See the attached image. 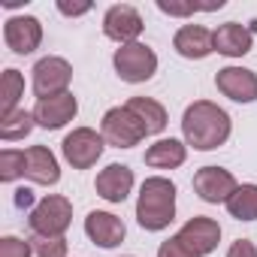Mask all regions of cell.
<instances>
[{"instance_id": "6da1fadb", "label": "cell", "mask_w": 257, "mask_h": 257, "mask_svg": "<svg viewBox=\"0 0 257 257\" xmlns=\"http://www.w3.org/2000/svg\"><path fill=\"white\" fill-rule=\"evenodd\" d=\"M230 115L218 106V103H209V100H197L185 109L182 115V134H185V143L194 146L197 152H212L218 146L227 143L230 137Z\"/></svg>"}, {"instance_id": "7a4b0ae2", "label": "cell", "mask_w": 257, "mask_h": 257, "mask_svg": "<svg viewBox=\"0 0 257 257\" xmlns=\"http://www.w3.org/2000/svg\"><path fill=\"white\" fill-rule=\"evenodd\" d=\"M173 218H176V185L164 176L146 179L140 188V200H137L140 227L149 233H158V230L170 227Z\"/></svg>"}, {"instance_id": "3957f363", "label": "cell", "mask_w": 257, "mask_h": 257, "mask_svg": "<svg viewBox=\"0 0 257 257\" xmlns=\"http://www.w3.org/2000/svg\"><path fill=\"white\" fill-rule=\"evenodd\" d=\"M70 221H73V203L58 194L43 197L31 209V218H28V224L37 236H64Z\"/></svg>"}, {"instance_id": "277c9868", "label": "cell", "mask_w": 257, "mask_h": 257, "mask_svg": "<svg viewBox=\"0 0 257 257\" xmlns=\"http://www.w3.org/2000/svg\"><path fill=\"white\" fill-rule=\"evenodd\" d=\"M115 64V73L121 82H131V85H140V82H149L158 70V55L146 46V43H131V46H121L112 58Z\"/></svg>"}, {"instance_id": "5b68a950", "label": "cell", "mask_w": 257, "mask_h": 257, "mask_svg": "<svg viewBox=\"0 0 257 257\" xmlns=\"http://www.w3.org/2000/svg\"><path fill=\"white\" fill-rule=\"evenodd\" d=\"M103 149H106L103 134L91 131V127H76V131L67 134L64 143H61V152H64V158H67V164L73 170H91L100 161Z\"/></svg>"}, {"instance_id": "8992f818", "label": "cell", "mask_w": 257, "mask_h": 257, "mask_svg": "<svg viewBox=\"0 0 257 257\" xmlns=\"http://www.w3.org/2000/svg\"><path fill=\"white\" fill-rule=\"evenodd\" d=\"M31 73H34V94H37V100H49V97L67 94V85L73 79V67L64 58H58V55L40 58Z\"/></svg>"}, {"instance_id": "52a82bcc", "label": "cell", "mask_w": 257, "mask_h": 257, "mask_svg": "<svg viewBox=\"0 0 257 257\" xmlns=\"http://www.w3.org/2000/svg\"><path fill=\"white\" fill-rule=\"evenodd\" d=\"M100 134L109 146L115 149H134L140 146V140L146 137V131L140 127V121L127 112V106H115L103 115V124H100Z\"/></svg>"}, {"instance_id": "ba28073f", "label": "cell", "mask_w": 257, "mask_h": 257, "mask_svg": "<svg viewBox=\"0 0 257 257\" xmlns=\"http://www.w3.org/2000/svg\"><path fill=\"white\" fill-rule=\"evenodd\" d=\"M103 34L121 46L137 43V37L143 34V16L131 7V4H115L106 10L103 16Z\"/></svg>"}, {"instance_id": "9c48e42d", "label": "cell", "mask_w": 257, "mask_h": 257, "mask_svg": "<svg viewBox=\"0 0 257 257\" xmlns=\"http://www.w3.org/2000/svg\"><path fill=\"white\" fill-rule=\"evenodd\" d=\"M236 188L239 185H236L233 173L224 170V167H203V170L194 173V191L206 203H227Z\"/></svg>"}, {"instance_id": "30bf717a", "label": "cell", "mask_w": 257, "mask_h": 257, "mask_svg": "<svg viewBox=\"0 0 257 257\" xmlns=\"http://www.w3.org/2000/svg\"><path fill=\"white\" fill-rule=\"evenodd\" d=\"M4 40L16 55H31L43 43V25L34 16H13L4 25Z\"/></svg>"}, {"instance_id": "8fae6325", "label": "cell", "mask_w": 257, "mask_h": 257, "mask_svg": "<svg viewBox=\"0 0 257 257\" xmlns=\"http://www.w3.org/2000/svg\"><path fill=\"white\" fill-rule=\"evenodd\" d=\"M215 88L236 103H254L257 100V73L245 70V67H224L215 76Z\"/></svg>"}, {"instance_id": "7c38bea8", "label": "cell", "mask_w": 257, "mask_h": 257, "mask_svg": "<svg viewBox=\"0 0 257 257\" xmlns=\"http://www.w3.org/2000/svg\"><path fill=\"white\" fill-rule=\"evenodd\" d=\"M179 236H182V242H185L197 257H206V254H212V251L218 248V242H221V227H218V221H212V218H206V215H194L191 221H185V227L179 230Z\"/></svg>"}, {"instance_id": "4fadbf2b", "label": "cell", "mask_w": 257, "mask_h": 257, "mask_svg": "<svg viewBox=\"0 0 257 257\" xmlns=\"http://www.w3.org/2000/svg\"><path fill=\"white\" fill-rule=\"evenodd\" d=\"M79 112V103L76 97L67 91V94H58V97H49V100H37L34 106V121L46 131H58L67 121H73Z\"/></svg>"}, {"instance_id": "5bb4252c", "label": "cell", "mask_w": 257, "mask_h": 257, "mask_svg": "<svg viewBox=\"0 0 257 257\" xmlns=\"http://www.w3.org/2000/svg\"><path fill=\"white\" fill-rule=\"evenodd\" d=\"M85 233H88V239H91L94 245H100V248H115V245L124 242L127 227H124V221H121L118 215H112V212H88V218H85Z\"/></svg>"}, {"instance_id": "9a60e30c", "label": "cell", "mask_w": 257, "mask_h": 257, "mask_svg": "<svg viewBox=\"0 0 257 257\" xmlns=\"http://www.w3.org/2000/svg\"><path fill=\"white\" fill-rule=\"evenodd\" d=\"M173 49L188 61H200V58L215 52V34L209 28H203V25H185V28L176 31Z\"/></svg>"}, {"instance_id": "2e32d148", "label": "cell", "mask_w": 257, "mask_h": 257, "mask_svg": "<svg viewBox=\"0 0 257 257\" xmlns=\"http://www.w3.org/2000/svg\"><path fill=\"white\" fill-rule=\"evenodd\" d=\"M94 188L106 203H124L131 188H134V170L124 167V164H109L106 170L97 173Z\"/></svg>"}, {"instance_id": "e0dca14e", "label": "cell", "mask_w": 257, "mask_h": 257, "mask_svg": "<svg viewBox=\"0 0 257 257\" xmlns=\"http://www.w3.org/2000/svg\"><path fill=\"white\" fill-rule=\"evenodd\" d=\"M25 179H31L34 185H58V179H61L58 158L46 146L25 149Z\"/></svg>"}, {"instance_id": "ac0fdd59", "label": "cell", "mask_w": 257, "mask_h": 257, "mask_svg": "<svg viewBox=\"0 0 257 257\" xmlns=\"http://www.w3.org/2000/svg\"><path fill=\"white\" fill-rule=\"evenodd\" d=\"M251 43H254V31H248L245 25L239 22H227L215 31V52L227 55V58H242L251 52Z\"/></svg>"}, {"instance_id": "d6986e66", "label": "cell", "mask_w": 257, "mask_h": 257, "mask_svg": "<svg viewBox=\"0 0 257 257\" xmlns=\"http://www.w3.org/2000/svg\"><path fill=\"white\" fill-rule=\"evenodd\" d=\"M124 106H127V112L140 121L146 137H155V134H161L164 127H167V109L158 100H152V97H131Z\"/></svg>"}, {"instance_id": "ffe728a7", "label": "cell", "mask_w": 257, "mask_h": 257, "mask_svg": "<svg viewBox=\"0 0 257 257\" xmlns=\"http://www.w3.org/2000/svg\"><path fill=\"white\" fill-rule=\"evenodd\" d=\"M185 158H188V149L179 140H158L155 146L146 149V164L155 170H176L185 164Z\"/></svg>"}, {"instance_id": "44dd1931", "label": "cell", "mask_w": 257, "mask_h": 257, "mask_svg": "<svg viewBox=\"0 0 257 257\" xmlns=\"http://www.w3.org/2000/svg\"><path fill=\"white\" fill-rule=\"evenodd\" d=\"M224 206L236 221H257V185H239Z\"/></svg>"}, {"instance_id": "7402d4cb", "label": "cell", "mask_w": 257, "mask_h": 257, "mask_svg": "<svg viewBox=\"0 0 257 257\" xmlns=\"http://www.w3.org/2000/svg\"><path fill=\"white\" fill-rule=\"evenodd\" d=\"M25 94V79L19 70H4V76H0V118H7L16 112V103L19 97Z\"/></svg>"}, {"instance_id": "603a6c76", "label": "cell", "mask_w": 257, "mask_h": 257, "mask_svg": "<svg viewBox=\"0 0 257 257\" xmlns=\"http://www.w3.org/2000/svg\"><path fill=\"white\" fill-rule=\"evenodd\" d=\"M34 112H25V109H16L13 115H7V118H0V137H4L7 143H13V140H25L31 131H34Z\"/></svg>"}, {"instance_id": "cb8c5ba5", "label": "cell", "mask_w": 257, "mask_h": 257, "mask_svg": "<svg viewBox=\"0 0 257 257\" xmlns=\"http://www.w3.org/2000/svg\"><path fill=\"white\" fill-rule=\"evenodd\" d=\"M31 254L34 257H67V239L64 236H31Z\"/></svg>"}, {"instance_id": "d4e9b609", "label": "cell", "mask_w": 257, "mask_h": 257, "mask_svg": "<svg viewBox=\"0 0 257 257\" xmlns=\"http://www.w3.org/2000/svg\"><path fill=\"white\" fill-rule=\"evenodd\" d=\"M25 176V152L4 149L0 152V182H16Z\"/></svg>"}, {"instance_id": "484cf974", "label": "cell", "mask_w": 257, "mask_h": 257, "mask_svg": "<svg viewBox=\"0 0 257 257\" xmlns=\"http://www.w3.org/2000/svg\"><path fill=\"white\" fill-rule=\"evenodd\" d=\"M0 257H34L31 242H25L19 236H4L0 239Z\"/></svg>"}, {"instance_id": "4316f807", "label": "cell", "mask_w": 257, "mask_h": 257, "mask_svg": "<svg viewBox=\"0 0 257 257\" xmlns=\"http://www.w3.org/2000/svg\"><path fill=\"white\" fill-rule=\"evenodd\" d=\"M158 257H197L185 242H182V236L176 233V236H170L167 242H161V248H158Z\"/></svg>"}, {"instance_id": "83f0119b", "label": "cell", "mask_w": 257, "mask_h": 257, "mask_svg": "<svg viewBox=\"0 0 257 257\" xmlns=\"http://www.w3.org/2000/svg\"><path fill=\"white\" fill-rule=\"evenodd\" d=\"M227 257H257V245L251 239H236L227 248Z\"/></svg>"}, {"instance_id": "f1b7e54d", "label": "cell", "mask_w": 257, "mask_h": 257, "mask_svg": "<svg viewBox=\"0 0 257 257\" xmlns=\"http://www.w3.org/2000/svg\"><path fill=\"white\" fill-rule=\"evenodd\" d=\"M158 10H161V13H170V16H191V13H197V10H206V7H194V4H185V7H179V4H167V0H158Z\"/></svg>"}, {"instance_id": "f546056e", "label": "cell", "mask_w": 257, "mask_h": 257, "mask_svg": "<svg viewBox=\"0 0 257 257\" xmlns=\"http://www.w3.org/2000/svg\"><path fill=\"white\" fill-rule=\"evenodd\" d=\"M58 10H61L64 16H82V13H88V10H91V4H64V0H61Z\"/></svg>"}, {"instance_id": "4dcf8cb0", "label": "cell", "mask_w": 257, "mask_h": 257, "mask_svg": "<svg viewBox=\"0 0 257 257\" xmlns=\"http://www.w3.org/2000/svg\"><path fill=\"white\" fill-rule=\"evenodd\" d=\"M31 203H34V194H31L28 188H22V191H16V206H19V209H22V206L28 209Z\"/></svg>"}]
</instances>
